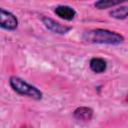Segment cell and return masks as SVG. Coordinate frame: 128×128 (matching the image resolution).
<instances>
[{
  "mask_svg": "<svg viewBox=\"0 0 128 128\" xmlns=\"http://www.w3.org/2000/svg\"><path fill=\"white\" fill-rule=\"evenodd\" d=\"M82 39L84 42L91 44L119 45L124 42V36L122 34L103 28H96L85 31L82 35Z\"/></svg>",
  "mask_w": 128,
  "mask_h": 128,
  "instance_id": "6da1fadb",
  "label": "cell"
},
{
  "mask_svg": "<svg viewBox=\"0 0 128 128\" xmlns=\"http://www.w3.org/2000/svg\"><path fill=\"white\" fill-rule=\"evenodd\" d=\"M9 85L15 93L21 96H26L33 100H41L43 98V92L39 88L29 84L19 76H11L9 78Z\"/></svg>",
  "mask_w": 128,
  "mask_h": 128,
  "instance_id": "7a4b0ae2",
  "label": "cell"
},
{
  "mask_svg": "<svg viewBox=\"0 0 128 128\" xmlns=\"http://www.w3.org/2000/svg\"><path fill=\"white\" fill-rule=\"evenodd\" d=\"M18 19L17 17L10 11L1 9L0 10V27L7 31H14L18 27Z\"/></svg>",
  "mask_w": 128,
  "mask_h": 128,
  "instance_id": "3957f363",
  "label": "cell"
},
{
  "mask_svg": "<svg viewBox=\"0 0 128 128\" xmlns=\"http://www.w3.org/2000/svg\"><path fill=\"white\" fill-rule=\"evenodd\" d=\"M41 20H42L43 24L45 25V27L49 31H51L52 33H55V34L64 35V34H67L69 31L72 30L71 26L61 24L60 22H58V21H56L50 17H47V16H43Z\"/></svg>",
  "mask_w": 128,
  "mask_h": 128,
  "instance_id": "277c9868",
  "label": "cell"
},
{
  "mask_svg": "<svg viewBox=\"0 0 128 128\" xmlns=\"http://www.w3.org/2000/svg\"><path fill=\"white\" fill-rule=\"evenodd\" d=\"M94 110L88 106H80L77 107L73 111V117L81 122H88L93 118Z\"/></svg>",
  "mask_w": 128,
  "mask_h": 128,
  "instance_id": "5b68a950",
  "label": "cell"
},
{
  "mask_svg": "<svg viewBox=\"0 0 128 128\" xmlns=\"http://www.w3.org/2000/svg\"><path fill=\"white\" fill-rule=\"evenodd\" d=\"M54 13L61 19L66 21H71L76 16V11L69 5H58L54 9Z\"/></svg>",
  "mask_w": 128,
  "mask_h": 128,
  "instance_id": "8992f818",
  "label": "cell"
},
{
  "mask_svg": "<svg viewBox=\"0 0 128 128\" xmlns=\"http://www.w3.org/2000/svg\"><path fill=\"white\" fill-rule=\"evenodd\" d=\"M89 67L94 73L101 74L107 70V61L101 57H93L89 61Z\"/></svg>",
  "mask_w": 128,
  "mask_h": 128,
  "instance_id": "52a82bcc",
  "label": "cell"
},
{
  "mask_svg": "<svg viewBox=\"0 0 128 128\" xmlns=\"http://www.w3.org/2000/svg\"><path fill=\"white\" fill-rule=\"evenodd\" d=\"M109 15L112 18L118 19V20H123L128 17V6H119L109 12Z\"/></svg>",
  "mask_w": 128,
  "mask_h": 128,
  "instance_id": "ba28073f",
  "label": "cell"
},
{
  "mask_svg": "<svg viewBox=\"0 0 128 128\" xmlns=\"http://www.w3.org/2000/svg\"><path fill=\"white\" fill-rule=\"evenodd\" d=\"M120 4H121L120 1H111V0H100V1L94 2V6L97 9H107Z\"/></svg>",
  "mask_w": 128,
  "mask_h": 128,
  "instance_id": "9c48e42d",
  "label": "cell"
},
{
  "mask_svg": "<svg viewBox=\"0 0 128 128\" xmlns=\"http://www.w3.org/2000/svg\"><path fill=\"white\" fill-rule=\"evenodd\" d=\"M20 128H33V127L30 126V125H23V126H21Z\"/></svg>",
  "mask_w": 128,
  "mask_h": 128,
  "instance_id": "30bf717a",
  "label": "cell"
}]
</instances>
